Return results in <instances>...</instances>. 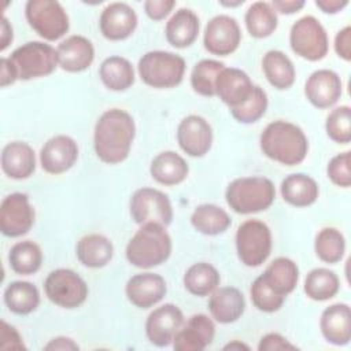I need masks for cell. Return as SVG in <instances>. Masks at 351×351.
I'll list each match as a JSON object with an SVG mask.
<instances>
[{
	"label": "cell",
	"mask_w": 351,
	"mask_h": 351,
	"mask_svg": "<svg viewBox=\"0 0 351 351\" xmlns=\"http://www.w3.org/2000/svg\"><path fill=\"white\" fill-rule=\"evenodd\" d=\"M136 126L132 115L121 108L107 110L95 125L93 147L97 158L108 165L123 162L130 152Z\"/></svg>",
	"instance_id": "6da1fadb"
},
{
	"label": "cell",
	"mask_w": 351,
	"mask_h": 351,
	"mask_svg": "<svg viewBox=\"0 0 351 351\" xmlns=\"http://www.w3.org/2000/svg\"><path fill=\"white\" fill-rule=\"evenodd\" d=\"M261 149L271 160L295 166L304 160L308 141L298 125L278 119L270 122L262 132Z\"/></svg>",
	"instance_id": "7a4b0ae2"
},
{
	"label": "cell",
	"mask_w": 351,
	"mask_h": 351,
	"mask_svg": "<svg viewBox=\"0 0 351 351\" xmlns=\"http://www.w3.org/2000/svg\"><path fill=\"white\" fill-rule=\"evenodd\" d=\"M171 254V239L165 226L148 222L134 233L126 245L128 261L140 269L159 266Z\"/></svg>",
	"instance_id": "3957f363"
},
{
	"label": "cell",
	"mask_w": 351,
	"mask_h": 351,
	"mask_svg": "<svg viewBox=\"0 0 351 351\" xmlns=\"http://www.w3.org/2000/svg\"><path fill=\"white\" fill-rule=\"evenodd\" d=\"M276 197L274 184L266 177L233 180L225 192L228 206L237 214H252L269 208Z\"/></svg>",
	"instance_id": "277c9868"
},
{
	"label": "cell",
	"mask_w": 351,
	"mask_h": 351,
	"mask_svg": "<svg viewBox=\"0 0 351 351\" xmlns=\"http://www.w3.org/2000/svg\"><path fill=\"white\" fill-rule=\"evenodd\" d=\"M138 74L152 88H173L181 84L185 73L182 56L167 51H149L138 60Z\"/></svg>",
	"instance_id": "5b68a950"
},
{
	"label": "cell",
	"mask_w": 351,
	"mask_h": 351,
	"mask_svg": "<svg viewBox=\"0 0 351 351\" xmlns=\"http://www.w3.org/2000/svg\"><path fill=\"white\" fill-rule=\"evenodd\" d=\"M25 15L30 27L44 40L56 41L69 30V16L59 1L29 0Z\"/></svg>",
	"instance_id": "8992f818"
},
{
	"label": "cell",
	"mask_w": 351,
	"mask_h": 351,
	"mask_svg": "<svg viewBox=\"0 0 351 351\" xmlns=\"http://www.w3.org/2000/svg\"><path fill=\"white\" fill-rule=\"evenodd\" d=\"M16 69L18 80L49 75L58 66L56 49L41 41H29L18 47L10 56Z\"/></svg>",
	"instance_id": "52a82bcc"
},
{
	"label": "cell",
	"mask_w": 351,
	"mask_h": 351,
	"mask_svg": "<svg viewBox=\"0 0 351 351\" xmlns=\"http://www.w3.org/2000/svg\"><path fill=\"white\" fill-rule=\"evenodd\" d=\"M236 250L239 259L250 267L261 266L271 252V232L258 219L243 222L236 232Z\"/></svg>",
	"instance_id": "ba28073f"
},
{
	"label": "cell",
	"mask_w": 351,
	"mask_h": 351,
	"mask_svg": "<svg viewBox=\"0 0 351 351\" xmlns=\"http://www.w3.org/2000/svg\"><path fill=\"white\" fill-rule=\"evenodd\" d=\"M289 44L296 55L310 62L324 59L329 49L326 30L321 22L311 15L302 16L292 25Z\"/></svg>",
	"instance_id": "9c48e42d"
},
{
	"label": "cell",
	"mask_w": 351,
	"mask_h": 351,
	"mask_svg": "<svg viewBox=\"0 0 351 351\" xmlns=\"http://www.w3.org/2000/svg\"><path fill=\"white\" fill-rule=\"evenodd\" d=\"M44 291L52 303L63 308H75L88 298L86 282L70 269L52 270L44 281Z\"/></svg>",
	"instance_id": "30bf717a"
},
{
	"label": "cell",
	"mask_w": 351,
	"mask_h": 351,
	"mask_svg": "<svg viewBox=\"0 0 351 351\" xmlns=\"http://www.w3.org/2000/svg\"><path fill=\"white\" fill-rule=\"evenodd\" d=\"M132 219L144 225L155 222L162 226H169L173 221L171 202L163 192L154 188H140L130 197Z\"/></svg>",
	"instance_id": "8fae6325"
},
{
	"label": "cell",
	"mask_w": 351,
	"mask_h": 351,
	"mask_svg": "<svg viewBox=\"0 0 351 351\" xmlns=\"http://www.w3.org/2000/svg\"><path fill=\"white\" fill-rule=\"evenodd\" d=\"M34 223V210L26 193L7 195L0 206V229L7 237L26 234Z\"/></svg>",
	"instance_id": "7c38bea8"
},
{
	"label": "cell",
	"mask_w": 351,
	"mask_h": 351,
	"mask_svg": "<svg viewBox=\"0 0 351 351\" xmlns=\"http://www.w3.org/2000/svg\"><path fill=\"white\" fill-rule=\"evenodd\" d=\"M241 32L237 21L229 15H217L211 18L204 29V48L219 56L234 52L240 44Z\"/></svg>",
	"instance_id": "4fadbf2b"
},
{
	"label": "cell",
	"mask_w": 351,
	"mask_h": 351,
	"mask_svg": "<svg viewBox=\"0 0 351 351\" xmlns=\"http://www.w3.org/2000/svg\"><path fill=\"white\" fill-rule=\"evenodd\" d=\"M184 322L182 311L171 303L155 308L147 318L145 333L148 340L158 347H166L173 343L176 333Z\"/></svg>",
	"instance_id": "5bb4252c"
},
{
	"label": "cell",
	"mask_w": 351,
	"mask_h": 351,
	"mask_svg": "<svg viewBox=\"0 0 351 351\" xmlns=\"http://www.w3.org/2000/svg\"><path fill=\"white\" fill-rule=\"evenodd\" d=\"M177 141L186 155L204 156L213 144L211 126L203 117L188 115L177 128Z\"/></svg>",
	"instance_id": "9a60e30c"
},
{
	"label": "cell",
	"mask_w": 351,
	"mask_h": 351,
	"mask_svg": "<svg viewBox=\"0 0 351 351\" xmlns=\"http://www.w3.org/2000/svg\"><path fill=\"white\" fill-rule=\"evenodd\" d=\"M78 158L77 143L66 136L51 137L40 151L41 167L49 174H60L73 167Z\"/></svg>",
	"instance_id": "2e32d148"
},
{
	"label": "cell",
	"mask_w": 351,
	"mask_h": 351,
	"mask_svg": "<svg viewBox=\"0 0 351 351\" xmlns=\"http://www.w3.org/2000/svg\"><path fill=\"white\" fill-rule=\"evenodd\" d=\"M128 300L138 308H149L159 303L166 292V281L156 273H140L130 277L125 288Z\"/></svg>",
	"instance_id": "e0dca14e"
},
{
	"label": "cell",
	"mask_w": 351,
	"mask_h": 351,
	"mask_svg": "<svg viewBox=\"0 0 351 351\" xmlns=\"http://www.w3.org/2000/svg\"><path fill=\"white\" fill-rule=\"evenodd\" d=\"M136 26L137 15L134 10L126 3H110L100 14L99 27L107 40H125L134 32Z\"/></svg>",
	"instance_id": "ac0fdd59"
},
{
	"label": "cell",
	"mask_w": 351,
	"mask_h": 351,
	"mask_svg": "<svg viewBox=\"0 0 351 351\" xmlns=\"http://www.w3.org/2000/svg\"><path fill=\"white\" fill-rule=\"evenodd\" d=\"M214 335L215 325L213 319L206 314H195L176 333L173 347L177 351H202L213 343Z\"/></svg>",
	"instance_id": "d6986e66"
},
{
	"label": "cell",
	"mask_w": 351,
	"mask_h": 351,
	"mask_svg": "<svg viewBox=\"0 0 351 351\" xmlns=\"http://www.w3.org/2000/svg\"><path fill=\"white\" fill-rule=\"evenodd\" d=\"M304 95L314 107L329 108L341 96V80L332 70H317L307 78Z\"/></svg>",
	"instance_id": "ffe728a7"
},
{
	"label": "cell",
	"mask_w": 351,
	"mask_h": 351,
	"mask_svg": "<svg viewBox=\"0 0 351 351\" xmlns=\"http://www.w3.org/2000/svg\"><path fill=\"white\" fill-rule=\"evenodd\" d=\"M254 85L240 69L223 67L215 80V95L229 106V108L243 104L252 93Z\"/></svg>",
	"instance_id": "44dd1931"
},
{
	"label": "cell",
	"mask_w": 351,
	"mask_h": 351,
	"mask_svg": "<svg viewBox=\"0 0 351 351\" xmlns=\"http://www.w3.org/2000/svg\"><path fill=\"white\" fill-rule=\"evenodd\" d=\"M58 64L69 73H80L86 70L95 59L93 44L84 36H70L63 40L58 48Z\"/></svg>",
	"instance_id": "7402d4cb"
},
{
	"label": "cell",
	"mask_w": 351,
	"mask_h": 351,
	"mask_svg": "<svg viewBox=\"0 0 351 351\" xmlns=\"http://www.w3.org/2000/svg\"><path fill=\"white\" fill-rule=\"evenodd\" d=\"M322 336L332 344L346 346L351 339V311L346 303L326 307L319 319Z\"/></svg>",
	"instance_id": "603a6c76"
},
{
	"label": "cell",
	"mask_w": 351,
	"mask_h": 351,
	"mask_svg": "<svg viewBox=\"0 0 351 351\" xmlns=\"http://www.w3.org/2000/svg\"><path fill=\"white\" fill-rule=\"evenodd\" d=\"M245 308V300L240 289L234 287H219L211 292L208 310L219 324L237 321Z\"/></svg>",
	"instance_id": "cb8c5ba5"
},
{
	"label": "cell",
	"mask_w": 351,
	"mask_h": 351,
	"mask_svg": "<svg viewBox=\"0 0 351 351\" xmlns=\"http://www.w3.org/2000/svg\"><path fill=\"white\" fill-rule=\"evenodd\" d=\"M1 169L14 180L30 177L36 170V155L25 141H11L1 151Z\"/></svg>",
	"instance_id": "d4e9b609"
},
{
	"label": "cell",
	"mask_w": 351,
	"mask_h": 351,
	"mask_svg": "<svg viewBox=\"0 0 351 351\" xmlns=\"http://www.w3.org/2000/svg\"><path fill=\"white\" fill-rule=\"evenodd\" d=\"M166 40L176 48H186L195 43L199 34V18L189 8H180L167 21Z\"/></svg>",
	"instance_id": "484cf974"
},
{
	"label": "cell",
	"mask_w": 351,
	"mask_h": 351,
	"mask_svg": "<svg viewBox=\"0 0 351 351\" xmlns=\"http://www.w3.org/2000/svg\"><path fill=\"white\" fill-rule=\"evenodd\" d=\"M149 173L162 185H177L186 178L189 167L185 159L177 152L163 151L152 159Z\"/></svg>",
	"instance_id": "4316f807"
},
{
	"label": "cell",
	"mask_w": 351,
	"mask_h": 351,
	"mask_svg": "<svg viewBox=\"0 0 351 351\" xmlns=\"http://www.w3.org/2000/svg\"><path fill=\"white\" fill-rule=\"evenodd\" d=\"M261 277L271 291L287 298L298 284L299 269L292 259L280 256L266 267Z\"/></svg>",
	"instance_id": "83f0119b"
},
{
	"label": "cell",
	"mask_w": 351,
	"mask_h": 351,
	"mask_svg": "<svg viewBox=\"0 0 351 351\" xmlns=\"http://www.w3.org/2000/svg\"><path fill=\"white\" fill-rule=\"evenodd\" d=\"M75 252L78 261L84 266L97 269L106 266L111 261L114 255V247L106 236L92 233L80 239Z\"/></svg>",
	"instance_id": "f1b7e54d"
},
{
	"label": "cell",
	"mask_w": 351,
	"mask_h": 351,
	"mask_svg": "<svg viewBox=\"0 0 351 351\" xmlns=\"http://www.w3.org/2000/svg\"><path fill=\"white\" fill-rule=\"evenodd\" d=\"M319 189L314 178L303 173H295L285 177L281 182L282 199L296 207H307L318 197Z\"/></svg>",
	"instance_id": "f546056e"
},
{
	"label": "cell",
	"mask_w": 351,
	"mask_h": 351,
	"mask_svg": "<svg viewBox=\"0 0 351 351\" xmlns=\"http://www.w3.org/2000/svg\"><path fill=\"white\" fill-rule=\"evenodd\" d=\"M262 69L269 84L276 89H288L295 82L293 63L281 51H267L262 59Z\"/></svg>",
	"instance_id": "4dcf8cb0"
},
{
	"label": "cell",
	"mask_w": 351,
	"mask_h": 351,
	"mask_svg": "<svg viewBox=\"0 0 351 351\" xmlns=\"http://www.w3.org/2000/svg\"><path fill=\"white\" fill-rule=\"evenodd\" d=\"M4 303L10 311L26 315L38 307L40 292L29 281H12L4 289Z\"/></svg>",
	"instance_id": "1f68e13d"
},
{
	"label": "cell",
	"mask_w": 351,
	"mask_h": 351,
	"mask_svg": "<svg viewBox=\"0 0 351 351\" xmlns=\"http://www.w3.org/2000/svg\"><path fill=\"white\" fill-rule=\"evenodd\" d=\"M99 75L106 88L111 90H126L134 82L132 63L122 56L106 58L99 69Z\"/></svg>",
	"instance_id": "d6a6232c"
},
{
	"label": "cell",
	"mask_w": 351,
	"mask_h": 351,
	"mask_svg": "<svg viewBox=\"0 0 351 351\" xmlns=\"http://www.w3.org/2000/svg\"><path fill=\"white\" fill-rule=\"evenodd\" d=\"M192 226L207 236L223 233L232 223L229 214L215 204H200L191 215Z\"/></svg>",
	"instance_id": "836d02e7"
},
{
	"label": "cell",
	"mask_w": 351,
	"mask_h": 351,
	"mask_svg": "<svg viewBox=\"0 0 351 351\" xmlns=\"http://www.w3.org/2000/svg\"><path fill=\"white\" fill-rule=\"evenodd\" d=\"M221 281L218 270L206 262H199L192 265L184 274L185 289L195 296H207L215 288H218Z\"/></svg>",
	"instance_id": "e575fe53"
},
{
	"label": "cell",
	"mask_w": 351,
	"mask_h": 351,
	"mask_svg": "<svg viewBox=\"0 0 351 351\" xmlns=\"http://www.w3.org/2000/svg\"><path fill=\"white\" fill-rule=\"evenodd\" d=\"M245 26L255 38L269 37L277 29V12L267 1L252 3L245 12Z\"/></svg>",
	"instance_id": "d590c367"
},
{
	"label": "cell",
	"mask_w": 351,
	"mask_h": 351,
	"mask_svg": "<svg viewBox=\"0 0 351 351\" xmlns=\"http://www.w3.org/2000/svg\"><path fill=\"white\" fill-rule=\"evenodd\" d=\"M340 281L335 271L326 267L313 269L304 280L306 295L317 302L332 299L339 292Z\"/></svg>",
	"instance_id": "8d00e7d4"
},
{
	"label": "cell",
	"mask_w": 351,
	"mask_h": 351,
	"mask_svg": "<svg viewBox=\"0 0 351 351\" xmlns=\"http://www.w3.org/2000/svg\"><path fill=\"white\" fill-rule=\"evenodd\" d=\"M8 262L15 273L23 276L33 274L41 267L43 263L41 248L30 240L19 241L11 247Z\"/></svg>",
	"instance_id": "74e56055"
},
{
	"label": "cell",
	"mask_w": 351,
	"mask_h": 351,
	"mask_svg": "<svg viewBox=\"0 0 351 351\" xmlns=\"http://www.w3.org/2000/svg\"><path fill=\"white\" fill-rule=\"evenodd\" d=\"M317 256L326 263H337L346 251V240L340 230L335 228H324L315 236L314 243Z\"/></svg>",
	"instance_id": "f35d334b"
},
{
	"label": "cell",
	"mask_w": 351,
	"mask_h": 351,
	"mask_svg": "<svg viewBox=\"0 0 351 351\" xmlns=\"http://www.w3.org/2000/svg\"><path fill=\"white\" fill-rule=\"evenodd\" d=\"M223 67V63L213 59L197 62L191 73V85L193 90L202 96H215V80Z\"/></svg>",
	"instance_id": "ab89813d"
},
{
	"label": "cell",
	"mask_w": 351,
	"mask_h": 351,
	"mask_svg": "<svg viewBox=\"0 0 351 351\" xmlns=\"http://www.w3.org/2000/svg\"><path fill=\"white\" fill-rule=\"evenodd\" d=\"M267 110V95L261 88L254 85L251 96L240 106L230 108L232 117L241 123H254L261 119Z\"/></svg>",
	"instance_id": "60d3db41"
},
{
	"label": "cell",
	"mask_w": 351,
	"mask_h": 351,
	"mask_svg": "<svg viewBox=\"0 0 351 351\" xmlns=\"http://www.w3.org/2000/svg\"><path fill=\"white\" fill-rule=\"evenodd\" d=\"M326 134L339 144H347L351 140V108L340 106L330 111L325 122Z\"/></svg>",
	"instance_id": "b9f144b4"
},
{
	"label": "cell",
	"mask_w": 351,
	"mask_h": 351,
	"mask_svg": "<svg viewBox=\"0 0 351 351\" xmlns=\"http://www.w3.org/2000/svg\"><path fill=\"white\" fill-rule=\"evenodd\" d=\"M250 295L254 306L265 313H274L280 310L285 300V296L277 295L274 291H271L261 276L254 280Z\"/></svg>",
	"instance_id": "7bdbcfd3"
},
{
	"label": "cell",
	"mask_w": 351,
	"mask_h": 351,
	"mask_svg": "<svg viewBox=\"0 0 351 351\" xmlns=\"http://www.w3.org/2000/svg\"><path fill=\"white\" fill-rule=\"evenodd\" d=\"M350 151L337 154L333 156L326 167V174L330 181L341 188L351 185V170H350Z\"/></svg>",
	"instance_id": "ee69618b"
},
{
	"label": "cell",
	"mask_w": 351,
	"mask_h": 351,
	"mask_svg": "<svg viewBox=\"0 0 351 351\" xmlns=\"http://www.w3.org/2000/svg\"><path fill=\"white\" fill-rule=\"evenodd\" d=\"M0 348L1 350H26L19 332L5 321H1L0 328Z\"/></svg>",
	"instance_id": "f6af8a7d"
},
{
	"label": "cell",
	"mask_w": 351,
	"mask_h": 351,
	"mask_svg": "<svg viewBox=\"0 0 351 351\" xmlns=\"http://www.w3.org/2000/svg\"><path fill=\"white\" fill-rule=\"evenodd\" d=\"M174 5V0H147L144 3V10L152 21H162L171 12Z\"/></svg>",
	"instance_id": "bcb514c9"
},
{
	"label": "cell",
	"mask_w": 351,
	"mask_h": 351,
	"mask_svg": "<svg viewBox=\"0 0 351 351\" xmlns=\"http://www.w3.org/2000/svg\"><path fill=\"white\" fill-rule=\"evenodd\" d=\"M259 351H278V350H298V347L292 343H289L284 336L280 333H267L265 335L259 344Z\"/></svg>",
	"instance_id": "7dc6e473"
},
{
	"label": "cell",
	"mask_w": 351,
	"mask_h": 351,
	"mask_svg": "<svg viewBox=\"0 0 351 351\" xmlns=\"http://www.w3.org/2000/svg\"><path fill=\"white\" fill-rule=\"evenodd\" d=\"M335 51L341 59L347 62L351 59V27L350 26H346L337 32L335 37Z\"/></svg>",
	"instance_id": "c3c4849f"
},
{
	"label": "cell",
	"mask_w": 351,
	"mask_h": 351,
	"mask_svg": "<svg viewBox=\"0 0 351 351\" xmlns=\"http://www.w3.org/2000/svg\"><path fill=\"white\" fill-rule=\"evenodd\" d=\"M44 350H48V351H75V350H80V346L70 337L59 336V337L51 339L44 346Z\"/></svg>",
	"instance_id": "681fc988"
},
{
	"label": "cell",
	"mask_w": 351,
	"mask_h": 351,
	"mask_svg": "<svg viewBox=\"0 0 351 351\" xmlns=\"http://www.w3.org/2000/svg\"><path fill=\"white\" fill-rule=\"evenodd\" d=\"M0 66H1V74H0V80L1 81H0V85L4 88L7 85L14 84L18 80V73H16L15 66L10 60V58H1Z\"/></svg>",
	"instance_id": "f907efd6"
},
{
	"label": "cell",
	"mask_w": 351,
	"mask_h": 351,
	"mask_svg": "<svg viewBox=\"0 0 351 351\" xmlns=\"http://www.w3.org/2000/svg\"><path fill=\"white\" fill-rule=\"evenodd\" d=\"M270 4L276 11L289 15L300 11L306 3L303 0H273Z\"/></svg>",
	"instance_id": "816d5d0a"
},
{
	"label": "cell",
	"mask_w": 351,
	"mask_h": 351,
	"mask_svg": "<svg viewBox=\"0 0 351 351\" xmlns=\"http://www.w3.org/2000/svg\"><path fill=\"white\" fill-rule=\"evenodd\" d=\"M315 5L325 14H336L348 5V0H315Z\"/></svg>",
	"instance_id": "f5cc1de1"
},
{
	"label": "cell",
	"mask_w": 351,
	"mask_h": 351,
	"mask_svg": "<svg viewBox=\"0 0 351 351\" xmlns=\"http://www.w3.org/2000/svg\"><path fill=\"white\" fill-rule=\"evenodd\" d=\"M0 49L4 51L12 41V26L10 25L5 16L1 18V27H0Z\"/></svg>",
	"instance_id": "db71d44e"
},
{
	"label": "cell",
	"mask_w": 351,
	"mask_h": 351,
	"mask_svg": "<svg viewBox=\"0 0 351 351\" xmlns=\"http://www.w3.org/2000/svg\"><path fill=\"white\" fill-rule=\"evenodd\" d=\"M223 350H250V347L241 341H237V340H233L232 343L226 344L223 347Z\"/></svg>",
	"instance_id": "11a10c76"
},
{
	"label": "cell",
	"mask_w": 351,
	"mask_h": 351,
	"mask_svg": "<svg viewBox=\"0 0 351 351\" xmlns=\"http://www.w3.org/2000/svg\"><path fill=\"white\" fill-rule=\"evenodd\" d=\"M244 1L243 0H239V1H234V3H228V1H221V4L222 5H226V7H236V5H240V4H243Z\"/></svg>",
	"instance_id": "9f6ffc18"
}]
</instances>
